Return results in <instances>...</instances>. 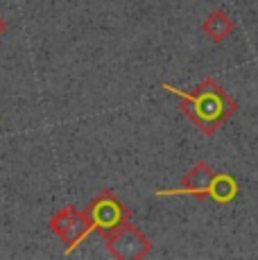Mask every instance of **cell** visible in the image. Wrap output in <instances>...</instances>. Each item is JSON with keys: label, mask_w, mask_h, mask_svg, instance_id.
<instances>
[{"label": "cell", "mask_w": 258, "mask_h": 260, "mask_svg": "<svg viewBox=\"0 0 258 260\" xmlns=\"http://www.w3.org/2000/svg\"><path fill=\"white\" fill-rule=\"evenodd\" d=\"M161 88L179 98L181 113L204 136H213L238 111V102L213 77H204L192 91H181V88L172 86L168 82H163Z\"/></svg>", "instance_id": "obj_1"}, {"label": "cell", "mask_w": 258, "mask_h": 260, "mask_svg": "<svg viewBox=\"0 0 258 260\" xmlns=\"http://www.w3.org/2000/svg\"><path fill=\"white\" fill-rule=\"evenodd\" d=\"M240 186L236 177L227 172H215L208 163L197 161L181 179L179 188H161L154 192V197H197L211 199L215 204H231L236 202Z\"/></svg>", "instance_id": "obj_2"}, {"label": "cell", "mask_w": 258, "mask_h": 260, "mask_svg": "<svg viewBox=\"0 0 258 260\" xmlns=\"http://www.w3.org/2000/svg\"><path fill=\"white\" fill-rule=\"evenodd\" d=\"M84 215V222H86V238L91 233H100V236H109L113 233L116 229H120L125 222H129L132 213L111 190H102L98 197H93L88 202V206L82 211Z\"/></svg>", "instance_id": "obj_3"}, {"label": "cell", "mask_w": 258, "mask_h": 260, "mask_svg": "<svg viewBox=\"0 0 258 260\" xmlns=\"http://www.w3.org/2000/svg\"><path fill=\"white\" fill-rule=\"evenodd\" d=\"M104 240H107V251L118 260H141L152 251L150 238L129 222L104 236Z\"/></svg>", "instance_id": "obj_4"}, {"label": "cell", "mask_w": 258, "mask_h": 260, "mask_svg": "<svg viewBox=\"0 0 258 260\" xmlns=\"http://www.w3.org/2000/svg\"><path fill=\"white\" fill-rule=\"evenodd\" d=\"M50 231L57 236L61 242H66V256H71L79 244L86 240V222H84L82 211H77L75 206H66L59 213H54L50 217Z\"/></svg>", "instance_id": "obj_5"}, {"label": "cell", "mask_w": 258, "mask_h": 260, "mask_svg": "<svg viewBox=\"0 0 258 260\" xmlns=\"http://www.w3.org/2000/svg\"><path fill=\"white\" fill-rule=\"evenodd\" d=\"M233 29H236V25H233V21L229 18V14L222 12V9L211 12L204 18V23H202V32H204L213 43H222L224 39H229L233 34Z\"/></svg>", "instance_id": "obj_6"}, {"label": "cell", "mask_w": 258, "mask_h": 260, "mask_svg": "<svg viewBox=\"0 0 258 260\" xmlns=\"http://www.w3.org/2000/svg\"><path fill=\"white\" fill-rule=\"evenodd\" d=\"M5 29H7V25H5V21H3V16H0V37L5 34Z\"/></svg>", "instance_id": "obj_7"}]
</instances>
